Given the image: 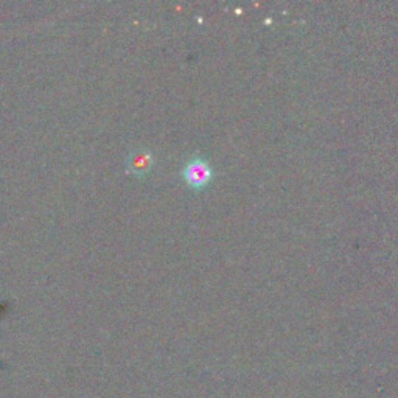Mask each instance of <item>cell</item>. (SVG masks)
<instances>
[{"instance_id":"1","label":"cell","mask_w":398,"mask_h":398,"mask_svg":"<svg viewBox=\"0 0 398 398\" xmlns=\"http://www.w3.org/2000/svg\"><path fill=\"white\" fill-rule=\"evenodd\" d=\"M182 178L191 188H203L213 178V170L205 159L193 157L182 170Z\"/></svg>"},{"instance_id":"2","label":"cell","mask_w":398,"mask_h":398,"mask_svg":"<svg viewBox=\"0 0 398 398\" xmlns=\"http://www.w3.org/2000/svg\"><path fill=\"white\" fill-rule=\"evenodd\" d=\"M152 164H155V157L148 150H134L128 159V170L142 176L151 170Z\"/></svg>"}]
</instances>
